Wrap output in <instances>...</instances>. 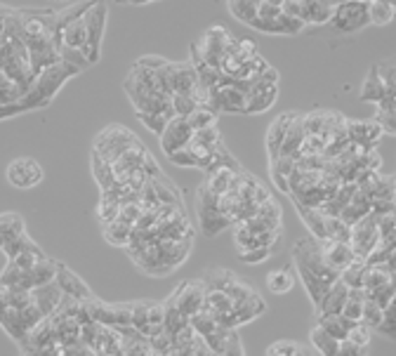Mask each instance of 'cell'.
<instances>
[{
	"mask_svg": "<svg viewBox=\"0 0 396 356\" xmlns=\"http://www.w3.org/2000/svg\"><path fill=\"white\" fill-rule=\"evenodd\" d=\"M345 340L354 342V345H357V347H368V345H371V340H373V331L359 321V324L347 333V338H345Z\"/></svg>",
	"mask_w": 396,
	"mask_h": 356,
	"instance_id": "obj_30",
	"label": "cell"
},
{
	"mask_svg": "<svg viewBox=\"0 0 396 356\" xmlns=\"http://www.w3.org/2000/svg\"><path fill=\"white\" fill-rule=\"evenodd\" d=\"M144 208L137 203V201H130V203H120V210H118V217L120 222H125V224L135 227V222L139 220V215H142Z\"/></svg>",
	"mask_w": 396,
	"mask_h": 356,
	"instance_id": "obj_31",
	"label": "cell"
},
{
	"mask_svg": "<svg viewBox=\"0 0 396 356\" xmlns=\"http://www.w3.org/2000/svg\"><path fill=\"white\" fill-rule=\"evenodd\" d=\"M364 272H366V262L354 260L347 269L340 272V281L347 288H364Z\"/></svg>",
	"mask_w": 396,
	"mask_h": 356,
	"instance_id": "obj_25",
	"label": "cell"
},
{
	"mask_svg": "<svg viewBox=\"0 0 396 356\" xmlns=\"http://www.w3.org/2000/svg\"><path fill=\"white\" fill-rule=\"evenodd\" d=\"M62 45L64 48L78 50L80 55H83V50L87 45V31H85V24H83V15L76 17L73 22H69L62 29Z\"/></svg>",
	"mask_w": 396,
	"mask_h": 356,
	"instance_id": "obj_16",
	"label": "cell"
},
{
	"mask_svg": "<svg viewBox=\"0 0 396 356\" xmlns=\"http://www.w3.org/2000/svg\"><path fill=\"white\" fill-rule=\"evenodd\" d=\"M387 95H396V92H389L385 83H382V78L378 76V71H375V66H371V71H368V76L364 80V87H361V102H375L378 104L382 97Z\"/></svg>",
	"mask_w": 396,
	"mask_h": 356,
	"instance_id": "obj_17",
	"label": "cell"
},
{
	"mask_svg": "<svg viewBox=\"0 0 396 356\" xmlns=\"http://www.w3.org/2000/svg\"><path fill=\"white\" fill-rule=\"evenodd\" d=\"M146 3H153V0H127L125 5H146Z\"/></svg>",
	"mask_w": 396,
	"mask_h": 356,
	"instance_id": "obj_38",
	"label": "cell"
},
{
	"mask_svg": "<svg viewBox=\"0 0 396 356\" xmlns=\"http://www.w3.org/2000/svg\"><path fill=\"white\" fill-rule=\"evenodd\" d=\"M328 26L335 33H357L366 29V26H371L368 3H364V0H345V3L335 5L333 15L328 19Z\"/></svg>",
	"mask_w": 396,
	"mask_h": 356,
	"instance_id": "obj_3",
	"label": "cell"
},
{
	"mask_svg": "<svg viewBox=\"0 0 396 356\" xmlns=\"http://www.w3.org/2000/svg\"><path fill=\"white\" fill-rule=\"evenodd\" d=\"M309 342H312V347L317 349V354L319 356H335L338 354V345H340V340H335L331 338L324 328H319V326H314L312 328V333H309Z\"/></svg>",
	"mask_w": 396,
	"mask_h": 356,
	"instance_id": "obj_20",
	"label": "cell"
},
{
	"mask_svg": "<svg viewBox=\"0 0 396 356\" xmlns=\"http://www.w3.org/2000/svg\"><path fill=\"white\" fill-rule=\"evenodd\" d=\"M167 158H170V163L177 165V167H196V160L191 158V153L186 151V149L174 151V153H170Z\"/></svg>",
	"mask_w": 396,
	"mask_h": 356,
	"instance_id": "obj_37",
	"label": "cell"
},
{
	"mask_svg": "<svg viewBox=\"0 0 396 356\" xmlns=\"http://www.w3.org/2000/svg\"><path fill=\"white\" fill-rule=\"evenodd\" d=\"M0 250L8 255V260H15L17 255H22V253H36V250H40V248H38L36 241H33V239L29 236V234H24V236L15 239V241H12V243L3 246V248H0Z\"/></svg>",
	"mask_w": 396,
	"mask_h": 356,
	"instance_id": "obj_26",
	"label": "cell"
},
{
	"mask_svg": "<svg viewBox=\"0 0 396 356\" xmlns=\"http://www.w3.org/2000/svg\"><path fill=\"white\" fill-rule=\"evenodd\" d=\"M366 295H368V298H371L380 309H385L387 305H392V302H394V281H392V284L378 288V291H373V293H366Z\"/></svg>",
	"mask_w": 396,
	"mask_h": 356,
	"instance_id": "obj_32",
	"label": "cell"
},
{
	"mask_svg": "<svg viewBox=\"0 0 396 356\" xmlns=\"http://www.w3.org/2000/svg\"><path fill=\"white\" fill-rule=\"evenodd\" d=\"M293 260H295V269H298L302 284H305L307 293H309L312 305L317 309L321 298H324V293L340 279V274L333 272L331 267L326 265L324 255H321V243L314 236H305L295 243Z\"/></svg>",
	"mask_w": 396,
	"mask_h": 356,
	"instance_id": "obj_1",
	"label": "cell"
},
{
	"mask_svg": "<svg viewBox=\"0 0 396 356\" xmlns=\"http://www.w3.org/2000/svg\"><path fill=\"white\" fill-rule=\"evenodd\" d=\"M170 102H172L174 116H182V118H186V116H189V113L198 106L196 99H193L191 95H172Z\"/></svg>",
	"mask_w": 396,
	"mask_h": 356,
	"instance_id": "obj_29",
	"label": "cell"
},
{
	"mask_svg": "<svg viewBox=\"0 0 396 356\" xmlns=\"http://www.w3.org/2000/svg\"><path fill=\"white\" fill-rule=\"evenodd\" d=\"M347 293H349V288L338 279L324 293V298H321L319 307L314 309V314H317V317H321V314H342V307H345V302H347Z\"/></svg>",
	"mask_w": 396,
	"mask_h": 356,
	"instance_id": "obj_14",
	"label": "cell"
},
{
	"mask_svg": "<svg viewBox=\"0 0 396 356\" xmlns=\"http://www.w3.org/2000/svg\"><path fill=\"white\" fill-rule=\"evenodd\" d=\"M295 356H312V354H309V352H307V349H305V347H300V352H298V354H295Z\"/></svg>",
	"mask_w": 396,
	"mask_h": 356,
	"instance_id": "obj_39",
	"label": "cell"
},
{
	"mask_svg": "<svg viewBox=\"0 0 396 356\" xmlns=\"http://www.w3.org/2000/svg\"><path fill=\"white\" fill-rule=\"evenodd\" d=\"M102 227H104V239L109 241L111 246H120V248L127 246L130 234H132L130 224H125V222H120V220H113L109 224H102Z\"/></svg>",
	"mask_w": 396,
	"mask_h": 356,
	"instance_id": "obj_22",
	"label": "cell"
},
{
	"mask_svg": "<svg viewBox=\"0 0 396 356\" xmlns=\"http://www.w3.org/2000/svg\"><path fill=\"white\" fill-rule=\"evenodd\" d=\"M269 258H272V248H257V250L238 253V260L245 262V265H260V262H267Z\"/></svg>",
	"mask_w": 396,
	"mask_h": 356,
	"instance_id": "obj_34",
	"label": "cell"
},
{
	"mask_svg": "<svg viewBox=\"0 0 396 356\" xmlns=\"http://www.w3.org/2000/svg\"><path fill=\"white\" fill-rule=\"evenodd\" d=\"M267 288H269V293L274 295H286L290 293L295 288V274L290 269H274L269 272V276H267Z\"/></svg>",
	"mask_w": 396,
	"mask_h": 356,
	"instance_id": "obj_19",
	"label": "cell"
},
{
	"mask_svg": "<svg viewBox=\"0 0 396 356\" xmlns=\"http://www.w3.org/2000/svg\"><path fill=\"white\" fill-rule=\"evenodd\" d=\"M300 212V220L307 224V229L312 231V236L317 241H324L326 239V215L319 210V208H300L295 205Z\"/></svg>",
	"mask_w": 396,
	"mask_h": 356,
	"instance_id": "obj_18",
	"label": "cell"
},
{
	"mask_svg": "<svg viewBox=\"0 0 396 356\" xmlns=\"http://www.w3.org/2000/svg\"><path fill=\"white\" fill-rule=\"evenodd\" d=\"M368 19H371V24H378V26L392 24L394 5L392 3H382V0H371V3H368Z\"/></svg>",
	"mask_w": 396,
	"mask_h": 356,
	"instance_id": "obj_23",
	"label": "cell"
},
{
	"mask_svg": "<svg viewBox=\"0 0 396 356\" xmlns=\"http://www.w3.org/2000/svg\"><path fill=\"white\" fill-rule=\"evenodd\" d=\"M193 137V130L191 125L186 123V118L182 116H174L167 120L165 130L160 132V149H163L165 156H170V153L184 149L186 144H189V139Z\"/></svg>",
	"mask_w": 396,
	"mask_h": 356,
	"instance_id": "obj_7",
	"label": "cell"
},
{
	"mask_svg": "<svg viewBox=\"0 0 396 356\" xmlns=\"http://www.w3.org/2000/svg\"><path fill=\"white\" fill-rule=\"evenodd\" d=\"M279 234H281V231L253 234V231H248V229H243V227L238 224L236 239H234V243H236V250H238V253L257 250V248H274V243L279 241Z\"/></svg>",
	"mask_w": 396,
	"mask_h": 356,
	"instance_id": "obj_12",
	"label": "cell"
},
{
	"mask_svg": "<svg viewBox=\"0 0 396 356\" xmlns=\"http://www.w3.org/2000/svg\"><path fill=\"white\" fill-rule=\"evenodd\" d=\"M262 0H226V5H229V12L234 15V19H238L241 24H250L255 15H257V8H260Z\"/></svg>",
	"mask_w": 396,
	"mask_h": 356,
	"instance_id": "obj_21",
	"label": "cell"
},
{
	"mask_svg": "<svg viewBox=\"0 0 396 356\" xmlns=\"http://www.w3.org/2000/svg\"><path fill=\"white\" fill-rule=\"evenodd\" d=\"M361 307H364V300L349 298L347 295V302H345V307H342V317H347L352 321H361Z\"/></svg>",
	"mask_w": 396,
	"mask_h": 356,
	"instance_id": "obj_35",
	"label": "cell"
},
{
	"mask_svg": "<svg viewBox=\"0 0 396 356\" xmlns=\"http://www.w3.org/2000/svg\"><path fill=\"white\" fill-rule=\"evenodd\" d=\"M170 85H172V95H191L198 85L193 64L191 62H182V64L170 62Z\"/></svg>",
	"mask_w": 396,
	"mask_h": 356,
	"instance_id": "obj_11",
	"label": "cell"
},
{
	"mask_svg": "<svg viewBox=\"0 0 396 356\" xmlns=\"http://www.w3.org/2000/svg\"><path fill=\"white\" fill-rule=\"evenodd\" d=\"M5 177L15 189H33L43 182L45 172L43 165L33 158H15L10 160V165L5 167Z\"/></svg>",
	"mask_w": 396,
	"mask_h": 356,
	"instance_id": "obj_5",
	"label": "cell"
},
{
	"mask_svg": "<svg viewBox=\"0 0 396 356\" xmlns=\"http://www.w3.org/2000/svg\"><path fill=\"white\" fill-rule=\"evenodd\" d=\"M137 118L142 120V123L149 127V130L153 132V135L160 137V132L165 130L167 120L174 118V116H167V113H137Z\"/></svg>",
	"mask_w": 396,
	"mask_h": 356,
	"instance_id": "obj_28",
	"label": "cell"
},
{
	"mask_svg": "<svg viewBox=\"0 0 396 356\" xmlns=\"http://www.w3.org/2000/svg\"><path fill=\"white\" fill-rule=\"evenodd\" d=\"M106 5L102 0H90L87 10L83 12V24L87 31V45L83 50V57L87 64H95L102 57V40H104V29H106Z\"/></svg>",
	"mask_w": 396,
	"mask_h": 356,
	"instance_id": "obj_2",
	"label": "cell"
},
{
	"mask_svg": "<svg viewBox=\"0 0 396 356\" xmlns=\"http://www.w3.org/2000/svg\"><path fill=\"white\" fill-rule=\"evenodd\" d=\"M26 234V222L19 212H0V248Z\"/></svg>",
	"mask_w": 396,
	"mask_h": 356,
	"instance_id": "obj_15",
	"label": "cell"
},
{
	"mask_svg": "<svg viewBox=\"0 0 396 356\" xmlns=\"http://www.w3.org/2000/svg\"><path fill=\"white\" fill-rule=\"evenodd\" d=\"M298 116H300V113H295V111H286V113H281V116L272 123L269 132H267V149H269L272 160H274V158H279V149H281V144H283V139H286L288 127L293 125V120L298 118Z\"/></svg>",
	"mask_w": 396,
	"mask_h": 356,
	"instance_id": "obj_13",
	"label": "cell"
},
{
	"mask_svg": "<svg viewBox=\"0 0 396 356\" xmlns=\"http://www.w3.org/2000/svg\"><path fill=\"white\" fill-rule=\"evenodd\" d=\"M55 284L59 286L62 295H69L71 300H76V302H90L92 300V293H90V288H87L85 281L80 276H76L71 269H66L62 262H57Z\"/></svg>",
	"mask_w": 396,
	"mask_h": 356,
	"instance_id": "obj_8",
	"label": "cell"
},
{
	"mask_svg": "<svg viewBox=\"0 0 396 356\" xmlns=\"http://www.w3.org/2000/svg\"><path fill=\"white\" fill-rule=\"evenodd\" d=\"M335 356H368V347H357L349 340H340L338 345V354Z\"/></svg>",
	"mask_w": 396,
	"mask_h": 356,
	"instance_id": "obj_36",
	"label": "cell"
},
{
	"mask_svg": "<svg viewBox=\"0 0 396 356\" xmlns=\"http://www.w3.org/2000/svg\"><path fill=\"white\" fill-rule=\"evenodd\" d=\"M205 291H207V286H205L203 279H200V281H186V284H182L177 291L172 293L174 307L179 309V314H182V317H186V319L193 317V314L203 307Z\"/></svg>",
	"mask_w": 396,
	"mask_h": 356,
	"instance_id": "obj_6",
	"label": "cell"
},
{
	"mask_svg": "<svg viewBox=\"0 0 396 356\" xmlns=\"http://www.w3.org/2000/svg\"><path fill=\"white\" fill-rule=\"evenodd\" d=\"M345 127L349 142L364 146V149H373L375 142L382 137V130L375 120H345Z\"/></svg>",
	"mask_w": 396,
	"mask_h": 356,
	"instance_id": "obj_9",
	"label": "cell"
},
{
	"mask_svg": "<svg viewBox=\"0 0 396 356\" xmlns=\"http://www.w3.org/2000/svg\"><path fill=\"white\" fill-rule=\"evenodd\" d=\"M186 123L191 125V130H205V127H210L217 123V113L212 109H207V106H196L189 116H186Z\"/></svg>",
	"mask_w": 396,
	"mask_h": 356,
	"instance_id": "obj_24",
	"label": "cell"
},
{
	"mask_svg": "<svg viewBox=\"0 0 396 356\" xmlns=\"http://www.w3.org/2000/svg\"><path fill=\"white\" fill-rule=\"evenodd\" d=\"M319 243H321V255H324L326 265L338 274L342 269H347V267L357 260L349 243H340V241H333V239H324V241H319Z\"/></svg>",
	"mask_w": 396,
	"mask_h": 356,
	"instance_id": "obj_10",
	"label": "cell"
},
{
	"mask_svg": "<svg viewBox=\"0 0 396 356\" xmlns=\"http://www.w3.org/2000/svg\"><path fill=\"white\" fill-rule=\"evenodd\" d=\"M375 123L380 125L382 135H394L396 132V111H380L375 113Z\"/></svg>",
	"mask_w": 396,
	"mask_h": 356,
	"instance_id": "obj_33",
	"label": "cell"
},
{
	"mask_svg": "<svg viewBox=\"0 0 396 356\" xmlns=\"http://www.w3.org/2000/svg\"><path fill=\"white\" fill-rule=\"evenodd\" d=\"M380 321H382V309L366 295L364 307H361V324L368 326L371 331H375V328L380 326Z\"/></svg>",
	"mask_w": 396,
	"mask_h": 356,
	"instance_id": "obj_27",
	"label": "cell"
},
{
	"mask_svg": "<svg viewBox=\"0 0 396 356\" xmlns=\"http://www.w3.org/2000/svg\"><path fill=\"white\" fill-rule=\"evenodd\" d=\"M378 246H380L378 215L368 212L364 220H359L357 224L349 227V248H352L357 260H366Z\"/></svg>",
	"mask_w": 396,
	"mask_h": 356,
	"instance_id": "obj_4",
	"label": "cell"
},
{
	"mask_svg": "<svg viewBox=\"0 0 396 356\" xmlns=\"http://www.w3.org/2000/svg\"><path fill=\"white\" fill-rule=\"evenodd\" d=\"M113 3H118V5H125V3H127V0H113Z\"/></svg>",
	"mask_w": 396,
	"mask_h": 356,
	"instance_id": "obj_40",
	"label": "cell"
}]
</instances>
